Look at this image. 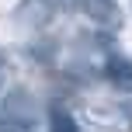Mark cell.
Segmentation results:
<instances>
[{
	"label": "cell",
	"mask_w": 132,
	"mask_h": 132,
	"mask_svg": "<svg viewBox=\"0 0 132 132\" xmlns=\"http://www.w3.org/2000/svg\"><path fill=\"white\" fill-rule=\"evenodd\" d=\"M56 14V4L52 0H21L18 7H14V21H18L21 28H45L49 21H52Z\"/></svg>",
	"instance_id": "cell-3"
},
{
	"label": "cell",
	"mask_w": 132,
	"mask_h": 132,
	"mask_svg": "<svg viewBox=\"0 0 132 132\" xmlns=\"http://www.w3.org/2000/svg\"><path fill=\"white\" fill-rule=\"evenodd\" d=\"M104 77H108V84L118 87L122 94H132V59H129V56H118V52L108 56Z\"/></svg>",
	"instance_id": "cell-4"
},
{
	"label": "cell",
	"mask_w": 132,
	"mask_h": 132,
	"mask_svg": "<svg viewBox=\"0 0 132 132\" xmlns=\"http://www.w3.org/2000/svg\"><path fill=\"white\" fill-rule=\"evenodd\" d=\"M4 80H7V63H4V56H0V90H4Z\"/></svg>",
	"instance_id": "cell-6"
},
{
	"label": "cell",
	"mask_w": 132,
	"mask_h": 132,
	"mask_svg": "<svg viewBox=\"0 0 132 132\" xmlns=\"http://www.w3.org/2000/svg\"><path fill=\"white\" fill-rule=\"evenodd\" d=\"M77 4H80V11H84L94 24L108 28V31H118V28L125 24V14H122L118 0H77Z\"/></svg>",
	"instance_id": "cell-2"
},
{
	"label": "cell",
	"mask_w": 132,
	"mask_h": 132,
	"mask_svg": "<svg viewBox=\"0 0 132 132\" xmlns=\"http://www.w3.org/2000/svg\"><path fill=\"white\" fill-rule=\"evenodd\" d=\"M49 132H80V125L63 104H52L49 108Z\"/></svg>",
	"instance_id": "cell-5"
},
{
	"label": "cell",
	"mask_w": 132,
	"mask_h": 132,
	"mask_svg": "<svg viewBox=\"0 0 132 132\" xmlns=\"http://www.w3.org/2000/svg\"><path fill=\"white\" fill-rule=\"evenodd\" d=\"M38 108L28 90H11L0 101V132H35Z\"/></svg>",
	"instance_id": "cell-1"
}]
</instances>
